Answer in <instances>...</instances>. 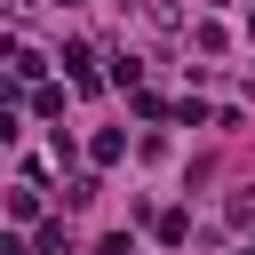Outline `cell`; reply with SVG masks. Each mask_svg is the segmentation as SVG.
<instances>
[{"label": "cell", "instance_id": "cell-1", "mask_svg": "<svg viewBox=\"0 0 255 255\" xmlns=\"http://www.w3.org/2000/svg\"><path fill=\"white\" fill-rule=\"evenodd\" d=\"M191 239V215H159V247H183Z\"/></svg>", "mask_w": 255, "mask_h": 255}, {"label": "cell", "instance_id": "cell-2", "mask_svg": "<svg viewBox=\"0 0 255 255\" xmlns=\"http://www.w3.org/2000/svg\"><path fill=\"white\" fill-rule=\"evenodd\" d=\"M8 8H24V0H8Z\"/></svg>", "mask_w": 255, "mask_h": 255}]
</instances>
